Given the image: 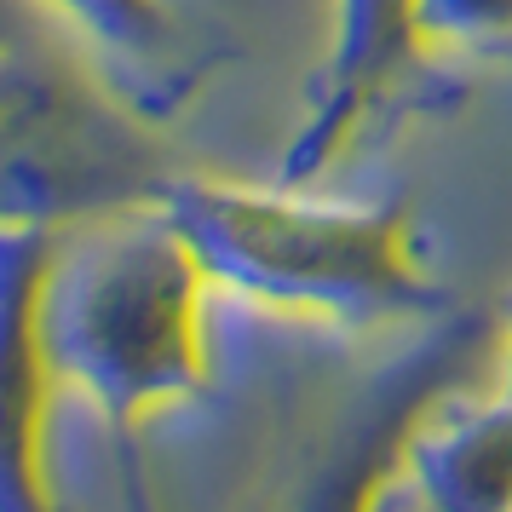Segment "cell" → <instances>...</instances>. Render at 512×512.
I'll return each mask as SVG.
<instances>
[{
  "mask_svg": "<svg viewBox=\"0 0 512 512\" xmlns=\"http://www.w3.org/2000/svg\"><path fill=\"white\" fill-rule=\"evenodd\" d=\"M162 208L179 219L219 288L271 311L369 323L426 300L415 242L397 208L179 173L167 179Z\"/></svg>",
  "mask_w": 512,
  "mask_h": 512,
  "instance_id": "7a4b0ae2",
  "label": "cell"
},
{
  "mask_svg": "<svg viewBox=\"0 0 512 512\" xmlns=\"http://www.w3.org/2000/svg\"><path fill=\"white\" fill-rule=\"evenodd\" d=\"M58 236L64 231L0 225V512H58L47 420L64 386L41 323Z\"/></svg>",
  "mask_w": 512,
  "mask_h": 512,
  "instance_id": "277c9868",
  "label": "cell"
},
{
  "mask_svg": "<svg viewBox=\"0 0 512 512\" xmlns=\"http://www.w3.org/2000/svg\"><path fill=\"white\" fill-rule=\"evenodd\" d=\"M213 288L219 282L162 196L64 231L41 311L58 386L87 397L133 449L144 420L208 386Z\"/></svg>",
  "mask_w": 512,
  "mask_h": 512,
  "instance_id": "6da1fadb",
  "label": "cell"
},
{
  "mask_svg": "<svg viewBox=\"0 0 512 512\" xmlns=\"http://www.w3.org/2000/svg\"><path fill=\"white\" fill-rule=\"evenodd\" d=\"M363 512H432L426 507V495H420L415 484H409V472H403V466H386V478H380V484H374V495H369V507Z\"/></svg>",
  "mask_w": 512,
  "mask_h": 512,
  "instance_id": "30bf717a",
  "label": "cell"
},
{
  "mask_svg": "<svg viewBox=\"0 0 512 512\" xmlns=\"http://www.w3.org/2000/svg\"><path fill=\"white\" fill-rule=\"evenodd\" d=\"M403 472L432 512H512V392L415 432Z\"/></svg>",
  "mask_w": 512,
  "mask_h": 512,
  "instance_id": "52a82bcc",
  "label": "cell"
},
{
  "mask_svg": "<svg viewBox=\"0 0 512 512\" xmlns=\"http://www.w3.org/2000/svg\"><path fill=\"white\" fill-rule=\"evenodd\" d=\"M415 41H420V0H340L334 52H328V70L317 81L311 121L300 127V139L282 162L288 185L323 173L340 156V144L357 133V121L380 98V87L409 64Z\"/></svg>",
  "mask_w": 512,
  "mask_h": 512,
  "instance_id": "5b68a950",
  "label": "cell"
},
{
  "mask_svg": "<svg viewBox=\"0 0 512 512\" xmlns=\"http://www.w3.org/2000/svg\"><path fill=\"white\" fill-rule=\"evenodd\" d=\"M507 392H512V351H507Z\"/></svg>",
  "mask_w": 512,
  "mask_h": 512,
  "instance_id": "8fae6325",
  "label": "cell"
},
{
  "mask_svg": "<svg viewBox=\"0 0 512 512\" xmlns=\"http://www.w3.org/2000/svg\"><path fill=\"white\" fill-rule=\"evenodd\" d=\"M167 179L150 116L70 35L0 52V225L75 231L156 202Z\"/></svg>",
  "mask_w": 512,
  "mask_h": 512,
  "instance_id": "3957f363",
  "label": "cell"
},
{
  "mask_svg": "<svg viewBox=\"0 0 512 512\" xmlns=\"http://www.w3.org/2000/svg\"><path fill=\"white\" fill-rule=\"evenodd\" d=\"M41 12L144 116H167L190 93L196 70L167 0H41Z\"/></svg>",
  "mask_w": 512,
  "mask_h": 512,
  "instance_id": "8992f818",
  "label": "cell"
},
{
  "mask_svg": "<svg viewBox=\"0 0 512 512\" xmlns=\"http://www.w3.org/2000/svg\"><path fill=\"white\" fill-rule=\"evenodd\" d=\"M41 35H64L41 12V0H0V52L24 47V41H41Z\"/></svg>",
  "mask_w": 512,
  "mask_h": 512,
  "instance_id": "9c48e42d",
  "label": "cell"
},
{
  "mask_svg": "<svg viewBox=\"0 0 512 512\" xmlns=\"http://www.w3.org/2000/svg\"><path fill=\"white\" fill-rule=\"evenodd\" d=\"M420 35H449V41L512 35V0H420Z\"/></svg>",
  "mask_w": 512,
  "mask_h": 512,
  "instance_id": "ba28073f",
  "label": "cell"
}]
</instances>
